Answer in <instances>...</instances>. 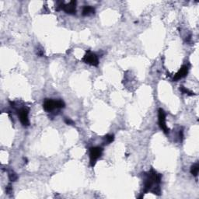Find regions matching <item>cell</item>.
Segmentation results:
<instances>
[{
	"label": "cell",
	"mask_w": 199,
	"mask_h": 199,
	"mask_svg": "<svg viewBox=\"0 0 199 199\" xmlns=\"http://www.w3.org/2000/svg\"><path fill=\"white\" fill-rule=\"evenodd\" d=\"M103 149L101 147L95 146L89 149V158H90V165L94 166L97 163V160L102 155Z\"/></svg>",
	"instance_id": "obj_1"
},
{
	"label": "cell",
	"mask_w": 199,
	"mask_h": 199,
	"mask_svg": "<svg viewBox=\"0 0 199 199\" xmlns=\"http://www.w3.org/2000/svg\"><path fill=\"white\" fill-rule=\"evenodd\" d=\"M83 61L85 63L90 65L92 66H97L99 65V59L96 54L91 52L90 51H87L86 55L83 58Z\"/></svg>",
	"instance_id": "obj_2"
},
{
	"label": "cell",
	"mask_w": 199,
	"mask_h": 199,
	"mask_svg": "<svg viewBox=\"0 0 199 199\" xmlns=\"http://www.w3.org/2000/svg\"><path fill=\"white\" fill-rule=\"evenodd\" d=\"M158 122L160 128L163 131V132L165 134L169 133V128H167L166 122V114L162 108H160L158 111Z\"/></svg>",
	"instance_id": "obj_3"
},
{
	"label": "cell",
	"mask_w": 199,
	"mask_h": 199,
	"mask_svg": "<svg viewBox=\"0 0 199 199\" xmlns=\"http://www.w3.org/2000/svg\"><path fill=\"white\" fill-rule=\"evenodd\" d=\"M76 2L75 1H71L70 3L68 4H64V3H61L59 6H58V9L57 10L59 9H62L68 14H75L76 13Z\"/></svg>",
	"instance_id": "obj_4"
},
{
	"label": "cell",
	"mask_w": 199,
	"mask_h": 199,
	"mask_svg": "<svg viewBox=\"0 0 199 199\" xmlns=\"http://www.w3.org/2000/svg\"><path fill=\"white\" fill-rule=\"evenodd\" d=\"M28 114H29V110H28L27 108H21L18 111L19 121H20L21 124L23 126H28L30 124L29 118H28Z\"/></svg>",
	"instance_id": "obj_5"
},
{
	"label": "cell",
	"mask_w": 199,
	"mask_h": 199,
	"mask_svg": "<svg viewBox=\"0 0 199 199\" xmlns=\"http://www.w3.org/2000/svg\"><path fill=\"white\" fill-rule=\"evenodd\" d=\"M43 108L47 112L53 111L56 108V101L52 99H46L43 103Z\"/></svg>",
	"instance_id": "obj_6"
},
{
	"label": "cell",
	"mask_w": 199,
	"mask_h": 199,
	"mask_svg": "<svg viewBox=\"0 0 199 199\" xmlns=\"http://www.w3.org/2000/svg\"><path fill=\"white\" fill-rule=\"evenodd\" d=\"M188 65H183V66L180 68V70H179V71L176 73V75H174V81L180 80V79H183L184 77H185L186 75H188Z\"/></svg>",
	"instance_id": "obj_7"
},
{
	"label": "cell",
	"mask_w": 199,
	"mask_h": 199,
	"mask_svg": "<svg viewBox=\"0 0 199 199\" xmlns=\"http://www.w3.org/2000/svg\"><path fill=\"white\" fill-rule=\"evenodd\" d=\"M95 13V9L90 6H86L83 9V16H89Z\"/></svg>",
	"instance_id": "obj_8"
},
{
	"label": "cell",
	"mask_w": 199,
	"mask_h": 199,
	"mask_svg": "<svg viewBox=\"0 0 199 199\" xmlns=\"http://www.w3.org/2000/svg\"><path fill=\"white\" fill-rule=\"evenodd\" d=\"M199 172V165L198 163H194V165H192L191 167V174L194 176V177H197L198 174Z\"/></svg>",
	"instance_id": "obj_9"
},
{
	"label": "cell",
	"mask_w": 199,
	"mask_h": 199,
	"mask_svg": "<svg viewBox=\"0 0 199 199\" xmlns=\"http://www.w3.org/2000/svg\"><path fill=\"white\" fill-rule=\"evenodd\" d=\"M180 90L183 93L188 94V95H189V96H194V95H195V93H194V92L190 91L189 89H188L185 88V87H184V86H180Z\"/></svg>",
	"instance_id": "obj_10"
},
{
	"label": "cell",
	"mask_w": 199,
	"mask_h": 199,
	"mask_svg": "<svg viewBox=\"0 0 199 199\" xmlns=\"http://www.w3.org/2000/svg\"><path fill=\"white\" fill-rule=\"evenodd\" d=\"M104 139H105V141L107 143L110 144L114 141V135H107V136L104 137Z\"/></svg>",
	"instance_id": "obj_11"
},
{
	"label": "cell",
	"mask_w": 199,
	"mask_h": 199,
	"mask_svg": "<svg viewBox=\"0 0 199 199\" xmlns=\"http://www.w3.org/2000/svg\"><path fill=\"white\" fill-rule=\"evenodd\" d=\"M9 180L10 181H16V180L18 179V176L16 173H10L9 174Z\"/></svg>",
	"instance_id": "obj_12"
},
{
	"label": "cell",
	"mask_w": 199,
	"mask_h": 199,
	"mask_svg": "<svg viewBox=\"0 0 199 199\" xmlns=\"http://www.w3.org/2000/svg\"><path fill=\"white\" fill-rule=\"evenodd\" d=\"M65 122L67 124H69V125H73V124H74L73 122H72V120H70L69 118H65Z\"/></svg>",
	"instance_id": "obj_13"
},
{
	"label": "cell",
	"mask_w": 199,
	"mask_h": 199,
	"mask_svg": "<svg viewBox=\"0 0 199 199\" xmlns=\"http://www.w3.org/2000/svg\"><path fill=\"white\" fill-rule=\"evenodd\" d=\"M11 191H12V188H11V186L10 185H9L7 188H6V192L8 194H9L10 192H11Z\"/></svg>",
	"instance_id": "obj_14"
},
{
	"label": "cell",
	"mask_w": 199,
	"mask_h": 199,
	"mask_svg": "<svg viewBox=\"0 0 199 199\" xmlns=\"http://www.w3.org/2000/svg\"><path fill=\"white\" fill-rule=\"evenodd\" d=\"M180 139L181 142L183 141V131L182 130L180 132Z\"/></svg>",
	"instance_id": "obj_15"
}]
</instances>
